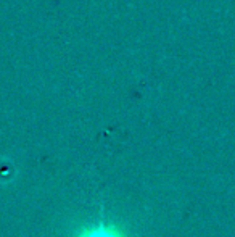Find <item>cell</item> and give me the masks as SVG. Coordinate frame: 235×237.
<instances>
[{"mask_svg":"<svg viewBox=\"0 0 235 237\" xmlns=\"http://www.w3.org/2000/svg\"><path fill=\"white\" fill-rule=\"evenodd\" d=\"M77 237H126L124 232L118 229L113 224H106V223L100 221L95 226L86 227Z\"/></svg>","mask_w":235,"mask_h":237,"instance_id":"cell-1","label":"cell"}]
</instances>
